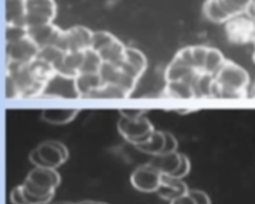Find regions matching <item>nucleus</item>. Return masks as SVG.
Returning a JSON list of instances; mask_svg holds the SVG:
<instances>
[{
    "label": "nucleus",
    "mask_w": 255,
    "mask_h": 204,
    "mask_svg": "<svg viewBox=\"0 0 255 204\" xmlns=\"http://www.w3.org/2000/svg\"><path fill=\"white\" fill-rule=\"evenodd\" d=\"M251 79L246 70L233 61H226L216 75L212 99H246Z\"/></svg>",
    "instance_id": "1"
},
{
    "label": "nucleus",
    "mask_w": 255,
    "mask_h": 204,
    "mask_svg": "<svg viewBox=\"0 0 255 204\" xmlns=\"http://www.w3.org/2000/svg\"><path fill=\"white\" fill-rule=\"evenodd\" d=\"M117 128L121 136L133 146L146 142L154 131L153 124L144 116L136 118L121 116L117 123Z\"/></svg>",
    "instance_id": "2"
},
{
    "label": "nucleus",
    "mask_w": 255,
    "mask_h": 204,
    "mask_svg": "<svg viewBox=\"0 0 255 204\" xmlns=\"http://www.w3.org/2000/svg\"><path fill=\"white\" fill-rule=\"evenodd\" d=\"M94 31L85 26H74L61 31L55 46L64 52H82L91 49Z\"/></svg>",
    "instance_id": "3"
},
{
    "label": "nucleus",
    "mask_w": 255,
    "mask_h": 204,
    "mask_svg": "<svg viewBox=\"0 0 255 204\" xmlns=\"http://www.w3.org/2000/svg\"><path fill=\"white\" fill-rule=\"evenodd\" d=\"M26 15L25 26L34 27L51 24L56 16V4L54 0H25Z\"/></svg>",
    "instance_id": "4"
},
{
    "label": "nucleus",
    "mask_w": 255,
    "mask_h": 204,
    "mask_svg": "<svg viewBox=\"0 0 255 204\" xmlns=\"http://www.w3.org/2000/svg\"><path fill=\"white\" fill-rule=\"evenodd\" d=\"M226 31L228 40L233 44H255V19L247 12L227 21Z\"/></svg>",
    "instance_id": "5"
},
{
    "label": "nucleus",
    "mask_w": 255,
    "mask_h": 204,
    "mask_svg": "<svg viewBox=\"0 0 255 204\" xmlns=\"http://www.w3.org/2000/svg\"><path fill=\"white\" fill-rule=\"evenodd\" d=\"M163 174L151 163L142 164L131 174V183L137 191L143 193H153L158 191Z\"/></svg>",
    "instance_id": "6"
},
{
    "label": "nucleus",
    "mask_w": 255,
    "mask_h": 204,
    "mask_svg": "<svg viewBox=\"0 0 255 204\" xmlns=\"http://www.w3.org/2000/svg\"><path fill=\"white\" fill-rule=\"evenodd\" d=\"M40 47L29 36L7 44V64L26 65L37 57Z\"/></svg>",
    "instance_id": "7"
},
{
    "label": "nucleus",
    "mask_w": 255,
    "mask_h": 204,
    "mask_svg": "<svg viewBox=\"0 0 255 204\" xmlns=\"http://www.w3.org/2000/svg\"><path fill=\"white\" fill-rule=\"evenodd\" d=\"M37 153L41 157L46 168H55L61 166L66 159L69 158V151L66 146L62 144L61 142L57 141H46L40 143L35 148Z\"/></svg>",
    "instance_id": "8"
},
{
    "label": "nucleus",
    "mask_w": 255,
    "mask_h": 204,
    "mask_svg": "<svg viewBox=\"0 0 255 204\" xmlns=\"http://www.w3.org/2000/svg\"><path fill=\"white\" fill-rule=\"evenodd\" d=\"M42 96L79 97L76 87H75V79L62 76L56 72L45 86Z\"/></svg>",
    "instance_id": "9"
},
{
    "label": "nucleus",
    "mask_w": 255,
    "mask_h": 204,
    "mask_svg": "<svg viewBox=\"0 0 255 204\" xmlns=\"http://www.w3.org/2000/svg\"><path fill=\"white\" fill-rule=\"evenodd\" d=\"M61 31V29H59L54 22H51V24L40 25V26L27 27V36H29L40 49H42V47L52 46V45L55 46Z\"/></svg>",
    "instance_id": "10"
},
{
    "label": "nucleus",
    "mask_w": 255,
    "mask_h": 204,
    "mask_svg": "<svg viewBox=\"0 0 255 204\" xmlns=\"http://www.w3.org/2000/svg\"><path fill=\"white\" fill-rule=\"evenodd\" d=\"M188 191V187L182 179L174 178V177L171 176H163L157 194H158L159 198L171 202L173 199L178 198V197L187 194Z\"/></svg>",
    "instance_id": "11"
},
{
    "label": "nucleus",
    "mask_w": 255,
    "mask_h": 204,
    "mask_svg": "<svg viewBox=\"0 0 255 204\" xmlns=\"http://www.w3.org/2000/svg\"><path fill=\"white\" fill-rule=\"evenodd\" d=\"M182 153L173 152V153H162L153 156V158L148 162L152 166L156 167L163 176H173L181 164Z\"/></svg>",
    "instance_id": "12"
},
{
    "label": "nucleus",
    "mask_w": 255,
    "mask_h": 204,
    "mask_svg": "<svg viewBox=\"0 0 255 204\" xmlns=\"http://www.w3.org/2000/svg\"><path fill=\"white\" fill-rule=\"evenodd\" d=\"M198 75V71L192 67L186 66V65L181 64L177 60H172L171 64L168 65V67L166 69V77L167 82L171 81H184L187 84L192 85L193 80L196 79V76Z\"/></svg>",
    "instance_id": "13"
},
{
    "label": "nucleus",
    "mask_w": 255,
    "mask_h": 204,
    "mask_svg": "<svg viewBox=\"0 0 255 204\" xmlns=\"http://www.w3.org/2000/svg\"><path fill=\"white\" fill-rule=\"evenodd\" d=\"M104 85L99 74H79L75 77V87L79 97L87 99L91 92Z\"/></svg>",
    "instance_id": "14"
},
{
    "label": "nucleus",
    "mask_w": 255,
    "mask_h": 204,
    "mask_svg": "<svg viewBox=\"0 0 255 204\" xmlns=\"http://www.w3.org/2000/svg\"><path fill=\"white\" fill-rule=\"evenodd\" d=\"M82 60H84V51L82 52H66L64 60L59 69L56 70L57 74L62 76L75 79L81 71Z\"/></svg>",
    "instance_id": "15"
},
{
    "label": "nucleus",
    "mask_w": 255,
    "mask_h": 204,
    "mask_svg": "<svg viewBox=\"0 0 255 204\" xmlns=\"http://www.w3.org/2000/svg\"><path fill=\"white\" fill-rule=\"evenodd\" d=\"M216 76L198 72L196 79L192 82V89L194 92V99H212V89H213Z\"/></svg>",
    "instance_id": "16"
},
{
    "label": "nucleus",
    "mask_w": 255,
    "mask_h": 204,
    "mask_svg": "<svg viewBox=\"0 0 255 204\" xmlns=\"http://www.w3.org/2000/svg\"><path fill=\"white\" fill-rule=\"evenodd\" d=\"M79 113V109H44L41 112V118L51 124H66L71 122Z\"/></svg>",
    "instance_id": "17"
},
{
    "label": "nucleus",
    "mask_w": 255,
    "mask_h": 204,
    "mask_svg": "<svg viewBox=\"0 0 255 204\" xmlns=\"http://www.w3.org/2000/svg\"><path fill=\"white\" fill-rule=\"evenodd\" d=\"M203 12L207 19L216 24L227 22L232 19L228 12L224 10V7L222 6L219 0H206L203 5Z\"/></svg>",
    "instance_id": "18"
},
{
    "label": "nucleus",
    "mask_w": 255,
    "mask_h": 204,
    "mask_svg": "<svg viewBox=\"0 0 255 204\" xmlns=\"http://www.w3.org/2000/svg\"><path fill=\"white\" fill-rule=\"evenodd\" d=\"M125 51H126V46L117 39L111 45L99 51V54L104 62H110V64L120 66L125 61Z\"/></svg>",
    "instance_id": "19"
},
{
    "label": "nucleus",
    "mask_w": 255,
    "mask_h": 204,
    "mask_svg": "<svg viewBox=\"0 0 255 204\" xmlns=\"http://www.w3.org/2000/svg\"><path fill=\"white\" fill-rule=\"evenodd\" d=\"M162 96L173 97V99H194L193 89L184 81L167 82Z\"/></svg>",
    "instance_id": "20"
},
{
    "label": "nucleus",
    "mask_w": 255,
    "mask_h": 204,
    "mask_svg": "<svg viewBox=\"0 0 255 204\" xmlns=\"http://www.w3.org/2000/svg\"><path fill=\"white\" fill-rule=\"evenodd\" d=\"M134 147H136L138 151L143 152V153H147V154H152V156L161 154L164 147V132L153 131V133L151 134V137H149L146 142L136 144Z\"/></svg>",
    "instance_id": "21"
},
{
    "label": "nucleus",
    "mask_w": 255,
    "mask_h": 204,
    "mask_svg": "<svg viewBox=\"0 0 255 204\" xmlns=\"http://www.w3.org/2000/svg\"><path fill=\"white\" fill-rule=\"evenodd\" d=\"M226 61L227 60L224 59L223 54H222L218 49L209 47L208 52H207L206 61H204L203 71L202 72H206V74L216 76L219 72V70H221L222 67H223V65L226 64Z\"/></svg>",
    "instance_id": "22"
},
{
    "label": "nucleus",
    "mask_w": 255,
    "mask_h": 204,
    "mask_svg": "<svg viewBox=\"0 0 255 204\" xmlns=\"http://www.w3.org/2000/svg\"><path fill=\"white\" fill-rule=\"evenodd\" d=\"M102 64H104V61H102L99 52L92 49L86 50V51H84V60H82L80 74H99Z\"/></svg>",
    "instance_id": "23"
},
{
    "label": "nucleus",
    "mask_w": 255,
    "mask_h": 204,
    "mask_svg": "<svg viewBox=\"0 0 255 204\" xmlns=\"http://www.w3.org/2000/svg\"><path fill=\"white\" fill-rule=\"evenodd\" d=\"M65 55H66V52H64L57 46H54V45H52V46H46L40 49L37 59L47 62V64L51 65L55 70H57L60 65H61L62 60H64Z\"/></svg>",
    "instance_id": "24"
},
{
    "label": "nucleus",
    "mask_w": 255,
    "mask_h": 204,
    "mask_svg": "<svg viewBox=\"0 0 255 204\" xmlns=\"http://www.w3.org/2000/svg\"><path fill=\"white\" fill-rule=\"evenodd\" d=\"M128 95L115 84H104L100 89L95 90L87 99H126Z\"/></svg>",
    "instance_id": "25"
},
{
    "label": "nucleus",
    "mask_w": 255,
    "mask_h": 204,
    "mask_svg": "<svg viewBox=\"0 0 255 204\" xmlns=\"http://www.w3.org/2000/svg\"><path fill=\"white\" fill-rule=\"evenodd\" d=\"M125 62L131 65L134 70L139 72V75H143V72L147 69V59L143 55V52L139 51L138 49L134 47H127L125 51Z\"/></svg>",
    "instance_id": "26"
},
{
    "label": "nucleus",
    "mask_w": 255,
    "mask_h": 204,
    "mask_svg": "<svg viewBox=\"0 0 255 204\" xmlns=\"http://www.w3.org/2000/svg\"><path fill=\"white\" fill-rule=\"evenodd\" d=\"M222 6L224 7L231 17L246 14L251 6L252 0H219Z\"/></svg>",
    "instance_id": "27"
},
{
    "label": "nucleus",
    "mask_w": 255,
    "mask_h": 204,
    "mask_svg": "<svg viewBox=\"0 0 255 204\" xmlns=\"http://www.w3.org/2000/svg\"><path fill=\"white\" fill-rule=\"evenodd\" d=\"M120 74H121V67L119 65L110 64V62H104L99 71L104 84H115L119 79Z\"/></svg>",
    "instance_id": "28"
},
{
    "label": "nucleus",
    "mask_w": 255,
    "mask_h": 204,
    "mask_svg": "<svg viewBox=\"0 0 255 204\" xmlns=\"http://www.w3.org/2000/svg\"><path fill=\"white\" fill-rule=\"evenodd\" d=\"M117 37H115L111 32L107 31H96L92 34V41H91V49L95 51H101L105 47L111 45L112 42L116 41Z\"/></svg>",
    "instance_id": "29"
},
{
    "label": "nucleus",
    "mask_w": 255,
    "mask_h": 204,
    "mask_svg": "<svg viewBox=\"0 0 255 204\" xmlns=\"http://www.w3.org/2000/svg\"><path fill=\"white\" fill-rule=\"evenodd\" d=\"M208 49L209 47L202 46V45H198V46H192L194 67H196L197 71L199 72L203 71L204 61H206V56H207V52H208Z\"/></svg>",
    "instance_id": "30"
},
{
    "label": "nucleus",
    "mask_w": 255,
    "mask_h": 204,
    "mask_svg": "<svg viewBox=\"0 0 255 204\" xmlns=\"http://www.w3.org/2000/svg\"><path fill=\"white\" fill-rule=\"evenodd\" d=\"M174 60H177V61L181 62V64H183V65H186V66L192 67V69L196 70V67H194L193 52H192V46L184 47V49L179 50V51L176 54V56H174Z\"/></svg>",
    "instance_id": "31"
},
{
    "label": "nucleus",
    "mask_w": 255,
    "mask_h": 204,
    "mask_svg": "<svg viewBox=\"0 0 255 204\" xmlns=\"http://www.w3.org/2000/svg\"><path fill=\"white\" fill-rule=\"evenodd\" d=\"M178 149V141L169 132H164V147L162 153H173ZM161 153V154H162Z\"/></svg>",
    "instance_id": "32"
},
{
    "label": "nucleus",
    "mask_w": 255,
    "mask_h": 204,
    "mask_svg": "<svg viewBox=\"0 0 255 204\" xmlns=\"http://www.w3.org/2000/svg\"><path fill=\"white\" fill-rule=\"evenodd\" d=\"M189 171H191V161H189V158L186 156V154H182L181 164H179L178 169H177V172L172 177L182 179V178H184L186 176H188Z\"/></svg>",
    "instance_id": "33"
},
{
    "label": "nucleus",
    "mask_w": 255,
    "mask_h": 204,
    "mask_svg": "<svg viewBox=\"0 0 255 204\" xmlns=\"http://www.w3.org/2000/svg\"><path fill=\"white\" fill-rule=\"evenodd\" d=\"M188 193L193 198L196 204H212L211 198H209V196L206 192L198 191V189H189Z\"/></svg>",
    "instance_id": "34"
},
{
    "label": "nucleus",
    "mask_w": 255,
    "mask_h": 204,
    "mask_svg": "<svg viewBox=\"0 0 255 204\" xmlns=\"http://www.w3.org/2000/svg\"><path fill=\"white\" fill-rule=\"evenodd\" d=\"M10 201L12 204H27L24 198V194H22L21 186H17L12 189L10 193Z\"/></svg>",
    "instance_id": "35"
},
{
    "label": "nucleus",
    "mask_w": 255,
    "mask_h": 204,
    "mask_svg": "<svg viewBox=\"0 0 255 204\" xmlns=\"http://www.w3.org/2000/svg\"><path fill=\"white\" fill-rule=\"evenodd\" d=\"M120 114L124 117H128V118H136V117L144 116V111L142 109H121Z\"/></svg>",
    "instance_id": "36"
},
{
    "label": "nucleus",
    "mask_w": 255,
    "mask_h": 204,
    "mask_svg": "<svg viewBox=\"0 0 255 204\" xmlns=\"http://www.w3.org/2000/svg\"><path fill=\"white\" fill-rule=\"evenodd\" d=\"M171 204H196V203H194L193 198L189 196V193H187L184 194V196H181L178 197V198L171 201Z\"/></svg>",
    "instance_id": "37"
},
{
    "label": "nucleus",
    "mask_w": 255,
    "mask_h": 204,
    "mask_svg": "<svg viewBox=\"0 0 255 204\" xmlns=\"http://www.w3.org/2000/svg\"><path fill=\"white\" fill-rule=\"evenodd\" d=\"M247 14L251 15V16L253 17V19H255V0H252L251 6H249V9H248V11H247Z\"/></svg>",
    "instance_id": "38"
},
{
    "label": "nucleus",
    "mask_w": 255,
    "mask_h": 204,
    "mask_svg": "<svg viewBox=\"0 0 255 204\" xmlns=\"http://www.w3.org/2000/svg\"><path fill=\"white\" fill-rule=\"evenodd\" d=\"M84 204H107L104 202H84Z\"/></svg>",
    "instance_id": "39"
},
{
    "label": "nucleus",
    "mask_w": 255,
    "mask_h": 204,
    "mask_svg": "<svg viewBox=\"0 0 255 204\" xmlns=\"http://www.w3.org/2000/svg\"><path fill=\"white\" fill-rule=\"evenodd\" d=\"M52 204H75V203H70V202H57V203H52Z\"/></svg>",
    "instance_id": "40"
},
{
    "label": "nucleus",
    "mask_w": 255,
    "mask_h": 204,
    "mask_svg": "<svg viewBox=\"0 0 255 204\" xmlns=\"http://www.w3.org/2000/svg\"><path fill=\"white\" fill-rule=\"evenodd\" d=\"M253 61L255 62V51H254V54H253Z\"/></svg>",
    "instance_id": "41"
},
{
    "label": "nucleus",
    "mask_w": 255,
    "mask_h": 204,
    "mask_svg": "<svg viewBox=\"0 0 255 204\" xmlns=\"http://www.w3.org/2000/svg\"><path fill=\"white\" fill-rule=\"evenodd\" d=\"M254 97H255V96H254Z\"/></svg>",
    "instance_id": "42"
}]
</instances>
